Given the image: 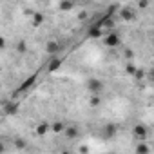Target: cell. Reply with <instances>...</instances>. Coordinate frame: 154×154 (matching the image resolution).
I'll use <instances>...</instances> for the list:
<instances>
[{"label": "cell", "mask_w": 154, "mask_h": 154, "mask_svg": "<svg viewBox=\"0 0 154 154\" xmlns=\"http://www.w3.org/2000/svg\"><path fill=\"white\" fill-rule=\"evenodd\" d=\"M102 89H103V82L102 80H98V78H89L87 80V91H91V93H94L98 96L102 93Z\"/></svg>", "instance_id": "1"}, {"label": "cell", "mask_w": 154, "mask_h": 154, "mask_svg": "<svg viewBox=\"0 0 154 154\" xmlns=\"http://www.w3.org/2000/svg\"><path fill=\"white\" fill-rule=\"evenodd\" d=\"M102 35H103V29H100L98 26H93V27L87 31V36H89V38H93V40L102 38Z\"/></svg>", "instance_id": "2"}, {"label": "cell", "mask_w": 154, "mask_h": 154, "mask_svg": "<svg viewBox=\"0 0 154 154\" xmlns=\"http://www.w3.org/2000/svg\"><path fill=\"white\" fill-rule=\"evenodd\" d=\"M118 44H120V36L114 35V33H111V35L105 38V45H107V47H116Z\"/></svg>", "instance_id": "3"}, {"label": "cell", "mask_w": 154, "mask_h": 154, "mask_svg": "<svg viewBox=\"0 0 154 154\" xmlns=\"http://www.w3.org/2000/svg\"><path fill=\"white\" fill-rule=\"evenodd\" d=\"M45 51L49 53V54H58V51H60V45L56 44V42H47V45H45Z\"/></svg>", "instance_id": "4"}, {"label": "cell", "mask_w": 154, "mask_h": 154, "mask_svg": "<svg viewBox=\"0 0 154 154\" xmlns=\"http://www.w3.org/2000/svg\"><path fill=\"white\" fill-rule=\"evenodd\" d=\"M60 65H62V60L54 56V58H51V63H49V67H47V71H49V72H53V71H56V69H58Z\"/></svg>", "instance_id": "5"}, {"label": "cell", "mask_w": 154, "mask_h": 154, "mask_svg": "<svg viewBox=\"0 0 154 154\" xmlns=\"http://www.w3.org/2000/svg\"><path fill=\"white\" fill-rule=\"evenodd\" d=\"M134 134L143 140V138L147 136V127H145V125H136V127H134Z\"/></svg>", "instance_id": "6"}, {"label": "cell", "mask_w": 154, "mask_h": 154, "mask_svg": "<svg viewBox=\"0 0 154 154\" xmlns=\"http://www.w3.org/2000/svg\"><path fill=\"white\" fill-rule=\"evenodd\" d=\"M49 129H51V125L44 122V123H40V125L36 127V134H40V136H42V134H45V132H47Z\"/></svg>", "instance_id": "7"}, {"label": "cell", "mask_w": 154, "mask_h": 154, "mask_svg": "<svg viewBox=\"0 0 154 154\" xmlns=\"http://www.w3.org/2000/svg\"><path fill=\"white\" fill-rule=\"evenodd\" d=\"M51 131L58 134V132H62V131H65V125H63L62 122H54V123L51 125Z\"/></svg>", "instance_id": "8"}, {"label": "cell", "mask_w": 154, "mask_h": 154, "mask_svg": "<svg viewBox=\"0 0 154 154\" xmlns=\"http://www.w3.org/2000/svg\"><path fill=\"white\" fill-rule=\"evenodd\" d=\"M44 22V15H40V13H35L33 15V26L36 27V26H40Z\"/></svg>", "instance_id": "9"}, {"label": "cell", "mask_w": 154, "mask_h": 154, "mask_svg": "<svg viewBox=\"0 0 154 154\" xmlns=\"http://www.w3.org/2000/svg\"><path fill=\"white\" fill-rule=\"evenodd\" d=\"M58 8H60L62 11H69V9H72V8H74V4H72V2H60V4H58Z\"/></svg>", "instance_id": "10"}, {"label": "cell", "mask_w": 154, "mask_h": 154, "mask_svg": "<svg viewBox=\"0 0 154 154\" xmlns=\"http://www.w3.org/2000/svg\"><path fill=\"white\" fill-rule=\"evenodd\" d=\"M136 154H149V147H147L145 143H140V145L136 147Z\"/></svg>", "instance_id": "11"}, {"label": "cell", "mask_w": 154, "mask_h": 154, "mask_svg": "<svg viewBox=\"0 0 154 154\" xmlns=\"http://www.w3.org/2000/svg\"><path fill=\"white\" fill-rule=\"evenodd\" d=\"M65 131H67L65 134H67L69 138H74L76 134H78V132H76V127H69V129H65Z\"/></svg>", "instance_id": "12"}, {"label": "cell", "mask_w": 154, "mask_h": 154, "mask_svg": "<svg viewBox=\"0 0 154 154\" xmlns=\"http://www.w3.org/2000/svg\"><path fill=\"white\" fill-rule=\"evenodd\" d=\"M6 112H15L17 111V105L15 103H11V105H6V109H4Z\"/></svg>", "instance_id": "13"}, {"label": "cell", "mask_w": 154, "mask_h": 154, "mask_svg": "<svg viewBox=\"0 0 154 154\" xmlns=\"http://www.w3.org/2000/svg\"><path fill=\"white\" fill-rule=\"evenodd\" d=\"M100 103V98L98 96H93V100H91V105H98Z\"/></svg>", "instance_id": "14"}, {"label": "cell", "mask_w": 154, "mask_h": 154, "mask_svg": "<svg viewBox=\"0 0 154 154\" xmlns=\"http://www.w3.org/2000/svg\"><path fill=\"white\" fill-rule=\"evenodd\" d=\"M152 82H154V72H152Z\"/></svg>", "instance_id": "15"}, {"label": "cell", "mask_w": 154, "mask_h": 154, "mask_svg": "<svg viewBox=\"0 0 154 154\" xmlns=\"http://www.w3.org/2000/svg\"><path fill=\"white\" fill-rule=\"evenodd\" d=\"M62 154H69V152H62Z\"/></svg>", "instance_id": "16"}]
</instances>
